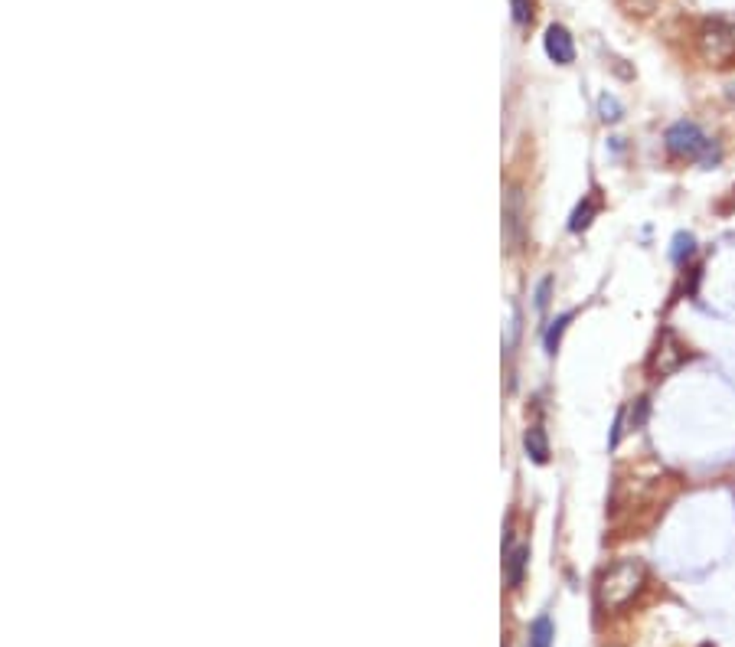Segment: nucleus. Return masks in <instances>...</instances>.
Segmentation results:
<instances>
[{"instance_id":"nucleus-1","label":"nucleus","mask_w":735,"mask_h":647,"mask_svg":"<svg viewBox=\"0 0 735 647\" xmlns=\"http://www.w3.org/2000/svg\"><path fill=\"white\" fill-rule=\"evenodd\" d=\"M647 569L641 559H618L598 579V605L605 611H621L644 592Z\"/></svg>"},{"instance_id":"nucleus-2","label":"nucleus","mask_w":735,"mask_h":647,"mask_svg":"<svg viewBox=\"0 0 735 647\" xmlns=\"http://www.w3.org/2000/svg\"><path fill=\"white\" fill-rule=\"evenodd\" d=\"M696 53L713 69H726L735 63V20H706L696 30Z\"/></svg>"},{"instance_id":"nucleus-3","label":"nucleus","mask_w":735,"mask_h":647,"mask_svg":"<svg viewBox=\"0 0 735 647\" xmlns=\"http://www.w3.org/2000/svg\"><path fill=\"white\" fill-rule=\"evenodd\" d=\"M664 144H667V151H670L677 161H700L703 167H709V164L719 161L716 144L709 141V137L703 135V128L693 125V121H677V125L667 128Z\"/></svg>"},{"instance_id":"nucleus-4","label":"nucleus","mask_w":735,"mask_h":647,"mask_svg":"<svg viewBox=\"0 0 735 647\" xmlns=\"http://www.w3.org/2000/svg\"><path fill=\"white\" fill-rule=\"evenodd\" d=\"M546 53L553 63L559 66H569L575 59V43H572V33L565 27H559V23H553V27L546 30Z\"/></svg>"},{"instance_id":"nucleus-5","label":"nucleus","mask_w":735,"mask_h":647,"mask_svg":"<svg viewBox=\"0 0 735 647\" xmlns=\"http://www.w3.org/2000/svg\"><path fill=\"white\" fill-rule=\"evenodd\" d=\"M503 219H507V235H510L513 249H520L523 243V197L520 190H510V197H507V207H503Z\"/></svg>"},{"instance_id":"nucleus-6","label":"nucleus","mask_w":735,"mask_h":647,"mask_svg":"<svg viewBox=\"0 0 735 647\" xmlns=\"http://www.w3.org/2000/svg\"><path fill=\"white\" fill-rule=\"evenodd\" d=\"M523 445H527V455L536 461V465H546V461H549V439H546V431H543V425L527 429Z\"/></svg>"},{"instance_id":"nucleus-7","label":"nucleus","mask_w":735,"mask_h":647,"mask_svg":"<svg viewBox=\"0 0 735 647\" xmlns=\"http://www.w3.org/2000/svg\"><path fill=\"white\" fill-rule=\"evenodd\" d=\"M507 582L517 589L523 582V572H527V563H529V549L527 546H517V549H507Z\"/></svg>"},{"instance_id":"nucleus-8","label":"nucleus","mask_w":735,"mask_h":647,"mask_svg":"<svg viewBox=\"0 0 735 647\" xmlns=\"http://www.w3.org/2000/svg\"><path fill=\"white\" fill-rule=\"evenodd\" d=\"M553 638H556V628L549 615H539L533 625H529V644L527 647H553Z\"/></svg>"},{"instance_id":"nucleus-9","label":"nucleus","mask_w":735,"mask_h":647,"mask_svg":"<svg viewBox=\"0 0 735 647\" xmlns=\"http://www.w3.org/2000/svg\"><path fill=\"white\" fill-rule=\"evenodd\" d=\"M693 252H696V239H693L690 233H677V235H673V249H670V259L677 261V265H683V261L690 259Z\"/></svg>"},{"instance_id":"nucleus-10","label":"nucleus","mask_w":735,"mask_h":647,"mask_svg":"<svg viewBox=\"0 0 735 647\" xmlns=\"http://www.w3.org/2000/svg\"><path fill=\"white\" fill-rule=\"evenodd\" d=\"M595 209H598V203H595V199L589 197V199H585V203H582V207H579V209H575V213H572V223H569V229H572V233H582L585 226L592 223Z\"/></svg>"},{"instance_id":"nucleus-11","label":"nucleus","mask_w":735,"mask_h":647,"mask_svg":"<svg viewBox=\"0 0 735 647\" xmlns=\"http://www.w3.org/2000/svg\"><path fill=\"white\" fill-rule=\"evenodd\" d=\"M621 7H624V13H637V17H647V13H654V7L660 4V0H618Z\"/></svg>"},{"instance_id":"nucleus-12","label":"nucleus","mask_w":735,"mask_h":647,"mask_svg":"<svg viewBox=\"0 0 735 647\" xmlns=\"http://www.w3.org/2000/svg\"><path fill=\"white\" fill-rule=\"evenodd\" d=\"M569 317L572 315H562V317H556L553 321V327L546 331V350L549 353H556V347H559V337H562V331H565V324H569Z\"/></svg>"},{"instance_id":"nucleus-13","label":"nucleus","mask_w":735,"mask_h":647,"mask_svg":"<svg viewBox=\"0 0 735 647\" xmlns=\"http://www.w3.org/2000/svg\"><path fill=\"white\" fill-rule=\"evenodd\" d=\"M513 20L517 23H529L533 20V0H513Z\"/></svg>"},{"instance_id":"nucleus-14","label":"nucleus","mask_w":735,"mask_h":647,"mask_svg":"<svg viewBox=\"0 0 735 647\" xmlns=\"http://www.w3.org/2000/svg\"><path fill=\"white\" fill-rule=\"evenodd\" d=\"M601 118H605V121H618L621 118V108H618V102L615 99H608V95H605V99H601Z\"/></svg>"},{"instance_id":"nucleus-15","label":"nucleus","mask_w":735,"mask_h":647,"mask_svg":"<svg viewBox=\"0 0 735 647\" xmlns=\"http://www.w3.org/2000/svg\"><path fill=\"white\" fill-rule=\"evenodd\" d=\"M644 419H647V399H637L634 409H631V425H634V429H641V425H644Z\"/></svg>"},{"instance_id":"nucleus-16","label":"nucleus","mask_w":735,"mask_h":647,"mask_svg":"<svg viewBox=\"0 0 735 647\" xmlns=\"http://www.w3.org/2000/svg\"><path fill=\"white\" fill-rule=\"evenodd\" d=\"M549 291H553V279H543V281H539V288H536V307H539V311L549 305Z\"/></svg>"}]
</instances>
